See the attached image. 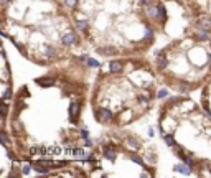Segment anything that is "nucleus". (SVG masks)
<instances>
[{"label": "nucleus", "instance_id": "nucleus-20", "mask_svg": "<svg viewBox=\"0 0 211 178\" xmlns=\"http://www.w3.org/2000/svg\"><path fill=\"white\" fill-rule=\"evenodd\" d=\"M0 137H2V142H3V145H7V143H8V137H7V134H5L3 130L0 132Z\"/></svg>", "mask_w": 211, "mask_h": 178}, {"label": "nucleus", "instance_id": "nucleus-26", "mask_svg": "<svg viewBox=\"0 0 211 178\" xmlns=\"http://www.w3.org/2000/svg\"><path fill=\"white\" fill-rule=\"evenodd\" d=\"M38 152V147H32L30 148V153H37Z\"/></svg>", "mask_w": 211, "mask_h": 178}, {"label": "nucleus", "instance_id": "nucleus-1", "mask_svg": "<svg viewBox=\"0 0 211 178\" xmlns=\"http://www.w3.org/2000/svg\"><path fill=\"white\" fill-rule=\"evenodd\" d=\"M196 25L200 30H204V31H209L211 30V17L208 15H201L200 18L196 20Z\"/></svg>", "mask_w": 211, "mask_h": 178}, {"label": "nucleus", "instance_id": "nucleus-5", "mask_svg": "<svg viewBox=\"0 0 211 178\" xmlns=\"http://www.w3.org/2000/svg\"><path fill=\"white\" fill-rule=\"evenodd\" d=\"M167 65H168L167 56L163 55V53H158V55H157V66L160 68V70H163V68H167Z\"/></svg>", "mask_w": 211, "mask_h": 178}, {"label": "nucleus", "instance_id": "nucleus-15", "mask_svg": "<svg viewBox=\"0 0 211 178\" xmlns=\"http://www.w3.org/2000/svg\"><path fill=\"white\" fill-rule=\"evenodd\" d=\"M165 142H167V145H170V147L175 145V139H173L172 135H167V137H165Z\"/></svg>", "mask_w": 211, "mask_h": 178}, {"label": "nucleus", "instance_id": "nucleus-10", "mask_svg": "<svg viewBox=\"0 0 211 178\" xmlns=\"http://www.w3.org/2000/svg\"><path fill=\"white\" fill-rule=\"evenodd\" d=\"M104 153H106V157H107L109 160H115V150H114V148L106 147L104 148Z\"/></svg>", "mask_w": 211, "mask_h": 178}, {"label": "nucleus", "instance_id": "nucleus-28", "mask_svg": "<svg viewBox=\"0 0 211 178\" xmlns=\"http://www.w3.org/2000/svg\"><path fill=\"white\" fill-rule=\"evenodd\" d=\"M86 145H87V147H92V142H91L89 139H87V140H86Z\"/></svg>", "mask_w": 211, "mask_h": 178}, {"label": "nucleus", "instance_id": "nucleus-12", "mask_svg": "<svg viewBox=\"0 0 211 178\" xmlns=\"http://www.w3.org/2000/svg\"><path fill=\"white\" fill-rule=\"evenodd\" d=\"M73 155L76 158H84V150L83 148H76V150H73Z\"/></svg>", "mask_w": 211, "mask_h": 178}, {"label": "nucleus", "instance_id": "nucleus-22", "mask_svg": "<svg viewBox=\"0 0 211 178\" xmlns=\"http://www.w3.org/2000/svg\"><path fill=\"white\" fill-rule=\"evenodd\" d=\"M38 171V173H48V168H43V166H40V163L37 165V168H35Z\"/></svg>", "mask_w": 211, "mask_h": 178}, {"label": "nucleus", "instance_id": "nucleus-9", "mask_svg": "<svg viewBox=\"0 0 211 178\" xmlns=\"http://www.w3.org/2000/svg\"><path fill=\"white\" fill-rule=\"evenodd\" d=\"M127 145L134 148V150H137V148L140 147V143L137 142V139H134V137H127Z\"/></svg>", "mask_w": 211, "mask_h": 178}, {"label": "nucleus", "instance_id": "nucleus-13", "mask_svg": "<svg viewBox=\"0 0 211 178\" xmlns=\"http://www.w3.org/2000/svg\"><path fill=\"white\" fill-rule=\"evenodd\" d=\"M99 53H102V55H115V50L114 48H101V50H99Z\"/></svg>", "mask_w": 211, "mask_h": 178}, {"label": "nucleus", "instance_id": "nucleus-3", "mask_svg": "<svg viewBox=\"0 0 211 178\" xmlns=\"http://www.w3.org/2000/svg\"><path fill=\"white\" fill-rule=\"evenodd\" d=\"M78 41V36H76V33L73 31H68V33H64V36H63V43L64 45H73Z\"/></svg>", "mask_w": 211, "mask_h": 178}, {"label": "nucleus", "instance_id": "nucleus-25", "mask_svg": "<svg viewBox=\"0 0 211 178\" xmlns=\"http://www.w3.org/2000/svg\"><path fill=\"white\" fill-rule=\"evenodd\" d=\"M167 96V91H160V93H158V97H165Z\"/></svg>", "mask_w": 211, "mask_h": 178}, {"label": "nucleus", "instance_id": "nucleus-23", "mask_svg": "<svg viewBox=\"0 0 211 178\" xmlns=\"http://www.w3.org/2000/svg\"><path fill=\"white\" fill-rule=\"evenodd\" d=\"M30 168H32V166L28 165V163H27V165H23V166H22V173H23V175H27L28 171H30Z\"/></svg>", "mask_w": 211, "mask_h": 178}, {"label": "nucleus", "instance_id": "nucleus-8", "mask_svg": "<svg viewBox=\"0 0 211 178\" xmlns=\"http://www.w3.org/2000/svg\"><path fill=\"white\" fill-rule=\"evenodd\" d=\"M190 168H191V166L190 165H177V166H175V171H180V173H185V175H188L190 173Z\"/></svg>", "mask_w": 211, "mask_h": 178}, {"label": "nucleus", "instance_id": "nucleus-29", "mask_svg": "<svg viewBox=\"0 0 211 178\" xmlns=\"http://www.w3.org/2000/svg\"><path fill=\"white\" fill-rule=\"evenodd\" d=\"M140 2H142V3H147V0H140Z\"/></svg>", "mask_w": 211, "mask_h": 178}, {"label": "nucleus", "instance_id": "nucleus-7", "mask_svg": "<svg viewBox=\"0 0 211 178\" xmlns=\"http://www.w3.org/2000/svg\"><path fill=\"white\" fill-rule=\"evenodd\" d=\"M78 112H79V104H78V102H71V107H69V116L74 119L76 116H78Z\"/></svg>", "mask_w": 211, "mask_h": 178}, {"label": "nucleus", "instance_id": "nucleus-24", "mask_svg": "<svg viewBox=\"0 0 211 178\" xmlns=\"http://www.w3.org/2000/svg\"><path fill=\"white\" fill-rule=\"evenodd\" d=\"M12 96V91L8 89V91H5V94H3V99H8V97Z\"/></svg>", "mask_w": 211, "mask_h": 178}, {"label": "nucleus", "instance_id": "nucleus-2", "mask_svg": "<svg viewBox=\"0 0 211 178\" xmlns=\"http://www.w3.org/2000/svg\"><path fill=\"white\" fill-rule=\"evenodd\" d=\"M122 68H124V65H122L120 61H110L109 63V70H110V73L112 74H119V73H122Z\"/></svg>", "mask_w": 211, "mask_h": 178}, {"label": "nucleus", "instance_id": "nucleus-21", "mask_svg": "<svg viewBox=\"0 0 211 178\" xmlns=\"http://www.w3.org/2000/svg\"><path fill=\"white\" fill-rule=\"evenodd\" d=\"M55 53H56L55 48H51V46L46 48V56H50V58H51V56H55Z\"/></svg>", "mask_w": 211, "mask_h": 178}, {"label": "nucleus", "instance_id": "nucleus-11", "mask_svg": "<svg viewBox=\"0 0 211 178\" xmlns=\"http://www.w3.org/2000/svg\"><path fill=\"white\" fill-rule=\"evenodd\" d=\"M46 153L51 155V157H53V155H60L61 153V148L60 147H50V148H46Z\"/></svg>", "mask_w": 211, "mask_h": 178}, {"label": "nucleus", "instance_id": "nucleus-4", "mask_svg": "<svg viewBox=\"0 0 211 178\" xmlns=\"http://www.w3.org/2000/svg\"><path fill=\"white\" fill-rule=\"evenodd\" d=\"M99 119H101L102 122H109V120L112 119V112H110L109 109H101V111H99Z\"/></svg>", "mask_w": 211, "mask_h": 178}, {"label": "nucleus", "instance_id": "nucleus-6", "mask_svg": "<svg viewBox=\"0 0 211 178\" xmlns=\"http://www.w3.org/2000/svg\"><path fill=\"white\" fill-rule=\"evenodd\" d=\"M37 84L43 86V88H50V86L55 84V79L53 78H40V79H37Z\"/></svg>", "mask_w": 211, "mask_h": 178}, {"label": "nucleus", "instance_id": "nucleus-16", "mask_svg": "<svg viewBox=\"0 0 211 178\" xmlns=\"http://www.w3.org/2000/svg\"><path fill=\"white\" fill-rule=\"evenodd\" d=\"M196 38H200V40H208V35H206V31H204V30H201V31L196 33Z\"/></svg>", "mask_w": 211, "mask_h": 178}, {"label": "nucleus", "instance_id": "nucleus-14", "mask_svg": "<svg viewBox=\"0 0 211 178\" xmlns=\"http://www.w3.org/2000/svg\"><path fill=\"white\" fill-rule=\"evenodd\" d=\"M64 3H66V7H71V8H74L76 5H78V0H64Z\"/></svg>", "mask_w": 211, "mask_h": 178}, {"label": "nucleus", "instance_id": "nucleus-19", "mask_svg": "<svg viewBox=\"0 0 211 178\" xmlns=\"http://www.w3.org/2000/svg\"><path fill=\"white\" fill-rule=\"evenodd\" d=\"M130 158H132L135 163H139V165H144V160L140 158V157H137V155H130Z\"/></svg>", "mask_w": 211, "mask_h": 178}, {"label": "nucleus", "instance_id": "nucleus-17", "mask_svg": "<svg viewBox=\"0 0 211 178\" xmlns=\"http://www.w3.org/2000/svg\"><path fill=\"white\" fill-rule=\"evenodd\" d=\"M76 25H78V28H79V30H83V31L87 30V23H86V22H78Z\"/></svg>", "mask_w": 211, "mask_h": 178}, {"label": "nucleus", "instance_id": "nucleus-27", "mask_svg": "<svg viewBox=\"0 0 211 178\" xmlns=\"http://www.w3.org/2000/svg\"><path fill=\"white\" fill-rule=\"evenodd\" d=\"M180 91H188V86H180Z\"/></svg>", "mask_w": 211, "mask_h": 178}, {"label": "nucleus", "instance_id": "nucleus-18", "mask_svg": "<svg viewBox=\"0 0 211 178\" xmlns=\"http://www.w3.org/2000/svg\"><path fill=\"white\" fill-rule=\"evenodd\" d=\"M86 61H87V65H89V66H94V68H97V66H99V61L92 60V58H87Z\"/></svg>", "mask_w": 211, "mask_h": 178}]
</instances>
